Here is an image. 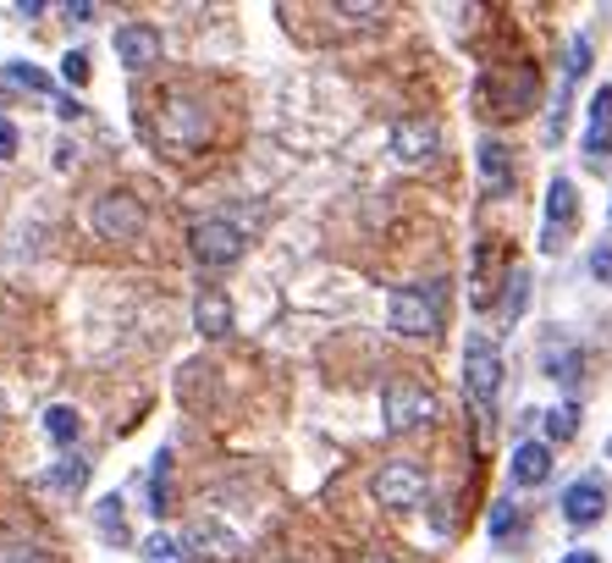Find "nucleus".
I'll return each mask as SVG.
<instances>
[{
  "instance_id": "1",
  "label": "nucleus",
  "mask_w": 612,
  "mask_h": 563,
  "mask_svg": "<svg viewBox=\"0 0 612 563\" xmlns=\"http://www.w3.org/2000/svg\"><path fill=\"white\" fill-rule=\"evenodd\" d=\"M463 392H469L474 414L491 420L496 392H502V348H496L485 332H474V337L463 343Z\"/></svg>"
},
{
  "instance_id": "2",
  "label": "nucleus",
  "mask_w": 612,
  "mask_h": 563,
  "mask_svg": "<svg viewBox=\"0 0 612 563\" xmlns=\"http://www.w3.org/2000/svg\"><path fill=\"white\" fill-rule=\"evenodd\" d=\"M386 321L397 337H436L441 332V282L425 288H392L386 299Z\"/></svg>"
},
{
  "instance_id": "3",
  "label": "nucleus",
  "mask_w": 612,
  "mask_h": 563,
  "mask_svg": "<svg viewBox=\"0 0 612 563\" xmlns=\"http://www.w3.org/2000/svg\"><path fill=\"white\" fill-rule=\"evenodd\" d=\"M144 199H133L128 188H111V194H100L95 199V210H89V227H95V238L100 243H139L144 238Z\"/></svg>"
},
{
  "instance_id": "4",
  "label": "nucleus",
  "mask_w": 612,
  "mask_h": 563,
  "mask_svg": "<svg viewBox=\"0 0 612 563\" xmlns=\"http://www.w3.org/2000/svg\"><path fill=\"white\" fill-rule=\"evenodd\" d=\"M381 420H386V431H419V425L436 420V392L408 381V376H397L381 392Z\"/></svg>"
},
{
  "instance_id": "5",
  "label": "nucleus",
  "mask_w": 612,
  "mask_h": 563,
  "mask_svg": "<svg viewBox=\"0 0 612 563\" xmlns=\"http://www.w3.org/2000/svg\"><path fill=\"white\" fill-rule=\"evenodd\" d=\"M188 249H194V260H199V266L221 271V266H238V260H243L249 238H243V227H238V221H221V216H210V221H194V232H188Z\"/></svg>"
},
{
  "instance_id": "6",
  "label": "nucleus",
  "mask_w": 612,
  "mask_h": 563,
  "mask_svg": "<svg viewBox=\"0 0 612 563\" xmlns=\"http://www.w3.org/2000/svg\"><path fill=\"white\" fill-rule=\"evenodd\" d=\"M425 486H430V480H425V469H419L414 458H386V464L375 469V480H370L375 502H381V508H397V513H403V508H419V502H425Z\"/></svg>"
},
{
  "instance_id": "7",
  "label": "nucleus",
  "mask_w": 612,
  "mask_h": 563,
  "mask_svg": "<svg viewBox=\"0 0 612 563\" xmlns=\"http://www.w3.org/2000/svg\"><path fill=\"white\" fill-rule=\"evenodd\" d=\"M210 139V111L194 95H172L161 111V144L166 150H199Z\"/></svg>"
},
{
  "instance_id": "8",
  "label": "nucleus",
  "mask_w": 612,
  "mask_h": 563,
  "mask_svg": "<svg viewBox=\"0 0 612 563\" xmlns=\"http://www.w3.org/2000/svg\"><path fill=\"white\" fill-rule=\"evenodd\" d=\"M436 150H441V128H436L430 117H403V122H392V155H397L403 166H425Z\"/></svg>"
},
{
  "instance_id": "9",
  "label": "nucleus",
  "mask_w": 612,
  "mask_h": 563,
  "mask_svg": "<svg viewBox=\"0 0 612 563\" xmlns=\"http://www.w3.org/2000/svg\"><path fill=\"white\" fill-rule=\"evenodd\" d=\"M573 221H579L573 183H568V177H551V183H546V227H540V249H546V255H557Z\"/></svg>"
},
{
  "instance_id": "10",
  "label": "nucleus",
  "mask_w": 612,
  "mask_h": 563,
  "mask_svg": "<svg viewBox=\"0 0 612 563\" xmlns=\"http://www.w3.org/2000/svg\"><path fill=\"white\" fill-rule=\"evenodd\" d=\"M111 45H117V62H122L128 73H150V67L161 62V34H155L150 23H122Z\"/></svg>"
},
{
  "instance_id": "11",
  "label": "nucleus",
  "mask_w": 612,
  "mask_h": 563,
  "mask_svg": "<svg viewBox=\"0 0 612 563\" xmlns=\"http://www.w3.org/2000/svg\"><path fill=\"white\" fill-rule=\"evenodd\" d=\"M606 513V480L601 475H579L568 491H562V519L573 524V530H584V524H595Z\"/></svg>"
},
{
  "instance_id": "12",
  "label": "nucleus",
  "mask_w": 612,
  "mask_h": 563,
  "mask_svg": "<svg viewBox=\"0 0 612 563\" xmlns=\"http://www.w3.org/2000/svg\"><path fill=\"white\" fill-rule=\"evenodd\" d=\"M474 166H480V188H485L491 199H502V194L513 188V155H507V144H502V139H480Z\"/></svg>"
},
{
  "instance_id": "13",
  "label": "nucleus",
  "mask_w": 612,
  "mask_h": 563,
  "mask_svg": "<svg viewBox=\"0 0 612 563\" xmlns=\"http://www.w3.org/2000/svg\"><path fill=\"white\" fill-rule=\"evenodd\" d=\"M183 546H188V552H199V557H216V563H232V557L243 552V541H238L232 530L210 524V519H194V524H188V535H183Z\"/></svg>"
},
{
  "instance_id": "14",
  "label": "nucleus",
  "mask_w": 612,
  "mask_h": 563,
  "mask_svg": "<svg viewBox=\"0 0 612 563\" xmlns=\"http://www.w3.org/2000/svg\"><path fill=\"white\" fill-rule=\"evenodd\" d=\"M194 326H199V337H210V343L232 337V299H227L221 288H205V293L194 299Z\"/></svg>"
},
{
  "instance_id": "15",
  "label": "nucleus",
  "mask_w": 612,
  "mask_h": 563,
  "mask_svg": "<svg viewBox=\"0 0 612 563\" xmlns=\"http://www.w3.org/2000/svg\"><path fill=\"white\" fill-rule=\"evenodd\" d=\"M535 89H540L535 67H513V78L502 84V95H491V111L496 117H524L535 106Z\"/></svg>"
},
{
  "instance_id": "16",
  "label": "nucleus",
  "mask_w": 612,
  "mask_h": 563,
  "mask_svg": "<svg viewBox=\"0 0 612 563\" xmlns=\"http://www.w3.org/2000/svg\"><path fill=\"white\" fill-rule=\"evenodd\" d=\"M606 150H612V89H595V100H590V133H584V161L601 166Z\"/></svg>"
},
{
  "instance_id": "17",
  "label": "nucleus",
  "mask_w": 612,
  "mask_h": 563,
  "mask_svg": "<svg viewBox=\"0 0 612 563\" xmlns=\"http://www.w3.org/2000/svg\"><path fill=\"white\" fill-rule=\"evenodd\" d=\"M507 475H513V486H540V480L551 475V447H546V442H518Z\"/></svg>"
},
{
  "instance_id": "18",
  "label": "nucleus",
  "mask_w": 612,
  "mask_h": 563,
  "mask_svg": "<svg viewBox=\"0 0 612 563\" xmlns=\"http://www.w3.org/2000/svg\"><path fill=\"white\" fill-rule=\"evenodd\" d=\"M540 365H546V376H551V381L573 387V381H579V370H584V354H579V343H568V337H551V343L540 348Z\"/></svg>"
},
{
  "instance_id": "19",
  "label": "nucleus",
  "mask_w": 612,
  "mask_h": 563,
  "mask_svg": "<svg viewBox=\"0 0 612 563\" xmlns=\"http://www.w3.org/2000/svg\"><path fill=\"white\" fill-rule=\"evenodd\" d=\"M78 431H84V414H78L73 403H51V409H45V436H51L56 447H73Z\"/></svg>"
},
{
  "instance_id": "20",
  "label": "nucleus",
  "mask_w": 612,
  "mask_h": 563,
  "mask_svg": "<svg viewBox=\"0 0 612 563\" xmlns=\"http://www.w3.org/2000/svg\"><path fill=\"white\" fill-rule=\"evenodd\" d=\"M45 486H56V491H84V486H89V458H78V453H67L62 464H51V475H45Z\"/></svg>"
},
{
  "instance_id": "21",
  "label": "nucleus",
  "mask_w": 612,
  "mask_h": 563,
  "mask_svg": "<svg viewBox=\"0 0 612 563\" xmlns=\"http://www.w3.org/2000/svg\"><path fill=\"white\" fill-rule=\"evenodd\" d=\"M540 420H546V447H551V442H568V436L579 431V409H573V403H557V409H546Z\"/></svg>"
},
{
  "instance_id": "22",
  "label": "nucleus",
  "mask_w": 612,
  "mask_h": 563,
  "mask_svg": "<svg viewBox=\"0 0 612 563\" xmlns=\"http://www.w3.org/2000/svg\"><path fill=\"white\" fill-rule=\"evenodd\" d=\"M150 502H155V513H166V508H172V453H166V447L155 453V475H150Z\"/></svg>"
},
{
  "instance_id": "23",
  "label": "nucleus",
  "mask_w": 612,
  "mask_h": 563,
  "mask_svg": "<svg viewBox=\"0 0 612 563\" xmlns=\"http://www.w3.org/2000/svg\"><path fill=\"white\" fill-rule=\"evenodd\" d=\"M524 299H529V271L513 266V271H507V293H502V315L518 321V315H524Z\"/></svg>"
},
{
  "instance_id": "24",
  "label": "nucleus",
  "mask_w": 612,
  "mask_h": 563,
  "mask_svg": "<svg viewBox=\"0 0 612 563\" xmlns=\"http://www.w3.org/2000/svg\"><path fill=\"white\" fill-rule=\"evenodd\" d=\"M0 78H7V84H23V89H34V95H51V78H45L34 62H7V67H0Z\"/></svg>"
},
{
  "instance_id": "25",
  "label": "nucleus",
  "mask_w": 612,
  "mask_h": 563,
  "mask_svg": "<svg viewBox=\"0 0 612 563\" xmlns=\"http://www.w3.org/2000/svg\"><path fill=\"white\" fill-rule=\"evenodd\" d=\"M95 524H100L106 535H117V541H128V513H122V497H106V502L95 508Z\"/></svg>"
},
{
  "instance_id": "26",
  "label": "nucleus",
  "mask_w": 612,
  "mask_h": 563,
  "mask_svg": "<svg viewBox=\"0 0 612 563\" xmlns=\"http://www.w3.org/2000/svg\"><path fill=\"white\" fill-rule=\"evenodd\" d=\"M183 552H188V546H183V541H172L166 530H155V535L144 541V557H150V563H183Z\"/></svg>"
},
{
  "instance_id": "27",
  "label": "nucleus",
  "mask_w": 612,
  "mask_h": 563,
  "mask_svg": "<svg viewBox=\"0 0 612 563\" xmlns=\"http://www.w3.org/2000/svg\"><path fill=\"white\" fill-rule=\"evenodd\" d=\"M590 73V40H573L568 45V73H562V84H579Z\"/></svg>"
},
{
  "instance_id": "28",
  "label": "nucleus",
  "mask_w": 612,
  "mask_h": 563,
  "mask_svg": "<svg viewBox=\"0 0 612 563\" xmlns=\"http://www.w3.org/2000/svg\"><path fill=\"white\" fill-rule=\"evenodd\" d=\"M0 563H51V557L29 541H12V546H0Z\"/></svg>"
},
{
  "instance_id": "29",
  "label": "nucleus",
  "mask_w": 612,
  "mask_h": 563,
  "mask_svg": "<svg viewBox=\"0 0 612 563\" xmlns=\"http://www.w3.org/2000/svg\"><path fill=\"white\" fill-rule=\"evenodd\" d=\"M62 78H67V84H89V56H84V51H67V56H62Z\"/></svg>"
},
{
  "instance_id": "30",
  "label": "nucleus",
  "mask_w": 612,
  "mask_h": 563,
  "mask_svg": "<svg viewBox=\"0 0 612 563\" xmlns=\"http://www.w3.org/2000/svg\"><path fill=\"white\" fill-rule=\"evenodd\" d=\"M513 524H518V508H513L507 497H502V502H491V535H507Z\"/></svg>"
},
{
  "instance_id": "31",
  "label": "nucleus",
  "mask_w": 612,
  "mask_h": 563,
  "mask_svg": "<svg viewBox=\"0 0 612 563\" xmlns=\"http://www.w3.org/2000/svg\"><path fill=\"white\" fill-rule=\"evenodd\" d=\"M590 277L612 288V243H595V249H590Z\"/></svg>"
},
{
  "instance_id": "32",
  "label": "nucleus",
  "mask_w": 612,
  "mask_h": 563,
  "mask_svg": "<svg viewBox=\"0 0 612 563\" xmlns=\"http://www.w3.org/2000/svg\"><path fill=\"white\" fill-rule=\"evenodd\" d=\"M12 155H18V128L0 117V161H12Z\"/></svg>"
},
{
  "instance_id": "33",
  "label": "nucleus",
  "mask_w": 612,
  "mask_h": 563,
  "mask_svg": "<svg viewBox=\"0 0 612 563\" xmlns=\"http://www.w3.org/2000/svg\"><path fill=\"white\" fill-rule=\"evenodd\" d=\"M337 12H342V18H381L386 7H353V0H342V7H337Z\"/></svg>"
},
{
  "instance_id": "34",
  "label": "nucleus",
  "mask_w": 612,
  "mask_h": 563,
  "mask_svg": "<svg viewBox=\"0 0 612 563\" xmlns=\"http://www.w3.org/2000/svg\"><path fill=\"white\" fill-rule=\"evenodd\" d=\"M67 18H73V23H89L95 7H89V0H67Z\"/></svg>"
},
{
  "instance_id": "35",
  "label": "nucleus",
  "mask_w": 612,
  "mask_h": 563,
  "mask_svg": "<svg viewBox=\"0 0 612 563\" xmlns=\"http://www.w3.org/2000/svg\"><path fill=\"white\" fill-rule=\"evenodd\" d=\"M56 117H62V122H78L84 106H78V100H56Z\"/></svg>"
},
{
  "instance_id": "36",
  "label": "nucleus",
  "mask_w": 612,
  "mask_h": 563,
  "mask_svg": "<svg viewBox=\"0 0 612 563\" xmlns=\"http://www.w3.org/2000/svg\"><path fill=\"white\" fill-rule=\"evenodd\" d=\"M562 563H601V557H595V552H568Z\"/></svg>"
},
{
  "instance_id": "37",
  "label": "nucleus",
  "mask_w": 612,
  "mask_h": 563,
  "mask_svg": "<svg viewBox=\"0 0 612 563\" xmlns=\"http://www.w3.org/2000/svg\"><path fill=\"white\" fill-rule=\"evenodd\" d=\"M364 563H392V557H386V552H370V557H364Z\"/></svg>"
},
{
  "instance_id": "38",
  "label": "nucleus",
  "mask_w": 612,
  "mask_h": 563,
  "mask_svg": "<svg viewBox=\"0 0 612 563\" xmlns=\"http://www.w3.org/2000/svg\"><path fill=\"white\" fill-rule=\"evenodd\" d=\"M606 458H612V436H606Z\"/></svg>"
}]
</instances>
